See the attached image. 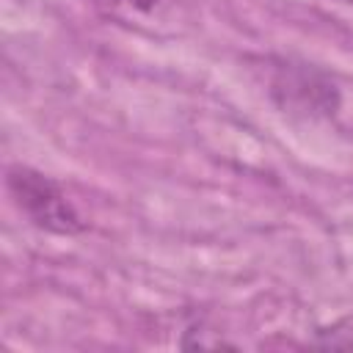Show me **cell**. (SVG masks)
<instances>
[{"label": "cell", "mask_w": 353, "mask_h": 353, "mask_svg": "<svg viewBox=\"0 0 353 353\" xmlns=\"http://www.w3.org/2000/svg\"><path fill=\"white\" fill-rule=\"evenodd\" d=\"M6 188L17 204V210L41 232L50 234H80L85 229V221L74 210V204L66 199L61 185L50 179L47 174L30 168V165H11L6 171Z\"/></svg>", "instance_id": "6da1fadb"}, {"label": "cell", "mask_w": 353, "mask_h": 353, "mask_svg": "<svg viewBox=\"0 0 353 353\" xmlns=\"http://www.w3.org/2000/svg\"><path fill=\"white\" fill-rule=\"evenodd\" d=\"M270 97L290 113L328 116L339 108L336 85L306 63L279 61L270 72Z\"/></svg>", "instance_id": "7a4b0ae2"}, {"label": "cell", "mask_w": 353, "mask_h": 353, "mask_svg": "<svg viewBox=\"0 0 353 353\" xmlns=\"http://www.w3.org/2000/svg\"><path fill=\"white\" fill-rule=\"evenodd\" d=\"M97 11L119 25H152L160 22L163 0H91Z\"/></svg>", "instance_id": "3957f363"}, {"label": "cell", "mask_w": 353, "mask_h": 353, "mask_svg": "<svg viewBox=\"0 0 353 353\" xmlns=\"http://www.w3.org/2000/svg\"><path fill=\"white\" fill-rule=\"evenodd\" d=\"M345 3H350V0H345Z\"/></svg>", "instance_id": "277c9868"}]
</instances>
